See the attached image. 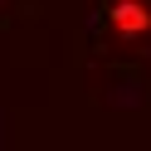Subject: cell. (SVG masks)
<instances>
[{
    "instance_id": "obj_1",
    "label": "cell",
    "mask_w": 151,
    "mask_h": 151,
    "mask_svg": "<svg viewBox=\"0 0 151 151\" xmlns=\"http://www.w3.org/2000/svg\"><path fill=\"white\" fill-rule=\"evenodd\" d=\"M112 29H117L122 39H137V34L151 29V10L141 0H117V5H112Z\"/></svg>"
}]
</instances>
